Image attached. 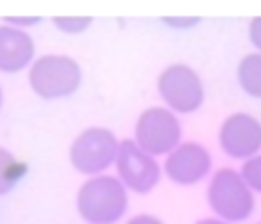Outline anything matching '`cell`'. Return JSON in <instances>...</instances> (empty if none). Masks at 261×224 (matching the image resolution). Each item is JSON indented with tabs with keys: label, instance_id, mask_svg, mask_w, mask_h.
<instances>
[{
	"label": "cell",
	"instance_id": "cell-16",
	"mask_svg": "<svg viewBox=\"0 0 261 224\" xmlns=\"http://www.w3.org/2000/svg\"><path fill=\"white\" fill-rule=\"evenodd\" d=\"M41 18L39 16H7L5 18V23L12 27H18V30H23V27H30V25H37Z\"/></svg>",
	"mask_w": 261,
	"mask_h": 224
},
{
	"label": "cell",
	"instance_id": "cell-21",
	"mask_svg": "<svg viewBox=\"0 0 261 224\" xmlns=\"http://www.w3.org/2000/svg\"><path fill=\"white\" fill-rule=\"evenodd\" d=\"M259 224H261V222H259Z\"/></svg>",
	"mask_w": 261,
	"mask_h": 224
},
{
	"label": "cell",
	"instance_id": "cell-10",
	"mask_svg": "<svg viewBox=\"0 0 261 224\" xmlns=\"http://www.w3.org/2000/svg\"><path fill=\"white\" fill-rule=\"evenodd\" d=\"M35 62V41L25 30L0 25V71L18 73Z\"/></svg>",
	"mask_w": 261,
	"mask_h": 224
},
{
	"label": "cell",
	"instance_id": "cell-19",
	"mask_svg": "<svg viewBox=\"0 0 261 224\" xmlns=\"http://www.w3.org/2000/svg\"><path fill=\"white\" fill-rule=\"evenodd\" d=\"M197 224H229V222H222V220H216V217H206V220H199Z\"/></svg>",
	"mask_w": 261,
	"mask_h": 224
},
{
	"label": "cell",
	"instance_id": "cell-14",
	"mask_svg": "<svg viewBox=\"0 0 261 224\" xmlns=\"http://www.w3.org/2000/svg\"><path fill=\"white\" fill-rule=\"evenodd\" d=\"M53 23L67 35H78V32H85L92 25L90 16H55Z\"/></svg>",
	"mask_w": 261,
	"mask_h": 224
},
{
	"label": "cell",
	"instance_id": "cell-15",
	"mask_svg": "<svg viewBox=\"0 0 261 224\" xmlns=\"http://www.w3.org/2000/svg\"><path fill=\"white\" fill-rule=\"evenodd\" d=\"M199 21H202V18H197V16H163L165 25L179 27V30H190V27L197 25Z\"/></svg>",
	"mask_w": 261,
	"mask_h": 224
},
{
	"label": "cell",
	"instance_id": "cell-1",
	"mask_svg": "<svg viewBox=\"0 0 261 224\" xmlns=\"http://www.w3.org/2000/svg\"><path fill=\"white\" fill-rule=\"evenodd\" d=\"M78 213L90 224H115L126 213L128 194L117 176H92L78 190Z\"/></svg>",
	"mask_w": 261,
	"mask_h": 224
},
{
	"label": "cell",
	"instance_id": "cell-11",
	"mask_svg": "<svg viewBox=\"0 0 261 224\" xmlns=\"http://www.w3.org/2000/svg\"><path fill=\"white\" fill-rule=\"evenodd\" d=\"M28 174V162L0 147V197L14 190Z\"/></svg>",
	"mask_w": 261,
	"mask_h": 224
},
{
	"label": "cell",
	"instance_id": "cell-8",
	"mask_svg": "<svg viewBox=\"0 0 261 224\" xmlns=\"http://www.w3.org/2000/svg\"><path fill=\"white\" fill-rule=\"evenodd\" d=\"M218 139L229 158L250 160L261 151V121L245 112H234L222 121Z\"/></svg>",
	"mask_w": 261,
	"mask_h": 224
},
{
	"label": "cell",
	"instance_id": "cell-4",
	"mask_svg": "<svg viewBox=\"0 0 261 224\" xmlns=\"http://www.w3.org/2000/svg\"><path fill=\"white\" fill-rule=\"evenodd\" d=\"M119 139L108 128H85L69 149L73 170L85 176H99L117 160Z\"/></svg>",
	"mask_w": 261,
	"mask_h": 224
},
{
	"label": "cell",
	"instance_id": "cell-17",
	"mask_svg": "<svg viewBox=\"0 0 261 224\" xmlns=\"http://www.w3.org/2000/svg\"><path fill=\"white\" fill-rule=\"evenodd\" d=\"M250 41L261 50V16L250 21Z\"/></svg>",
	"mask_w": 261,
	"mask_h": 224
},
{
	"label": "cell",
	"instance_id": "cell-9",
	"mask_svg": "<svg viewBox=\"0 0 261 224\" xmlns=\"http://www.w3.org/2000/svg\"><path fill=\"white\" fill-rule=\"evenodd\" d=\"M211 170V153L197 142H181L165 158V174L179 185H195Z\"/></svg>",
	"mask_w": 261,
	"mask_h": 224
},
{
	"label": "cell",
	"instance_id": "cell-13",
	"mask_svg": "<svg viewBox=\"0 0 261 224\" xmlns=\"http://www.w3.org/2000/svg\"><path fill=\"white\" fill-rule=\"evenodd\" d=\"M241 176H243V181L248 183V188L252 192H261V153L243 162Z\"/></svg>",
	"mask_w": 261,
	"mask_h": 224
},
{
	"label": "cell",
	"instance_id": "cell-2",
	"mask_svg": "<svg viewBox=\"0 0 261 224\" xmlns=\"http://www.w3.org/2000/svg\"><path fill=\"white\" fill-rule=\"evenodd\" d=\"M28 82L39 99H64L81 87L83 71L69 55H41L28 69Z\"/></svg>",
	"mask_w": 261,
	"mask_h": 224
},
{
	"label": "cell",
	"instance_id": "cell-7",
	"mask_svg": "<svg viewBox=\"0 0 261 224\" xmlns=\"http://www.w3.org/2000/svg\"><path fill=\"white\" fill-rule=\"evenodd\" d=\"M117 179L124 183V188L133 190L138 194H147L161 181V167L156 158L144 153L133 139H122L117 151Z\"/></svg>",
	"mask_w": 261,
	"mask_h": 224
},
{
	"label": "cell",
	"instance_id": "cell-3",
	"mask_svg": "<svg viewBox=\"0 0 261 224\" xmlns=\"http://www.w3.org/2000/svg\"><path fill=\"white\" fill-rule=\"evenodd\" d=\"M208 206L222 222H243L254 211V194L241 172L222 167L208 183Z\"/></svg>",
	"mask_w": 261,
	"mask_h": 224
},
{
	"label": "cell",
	"instance_id": "cell-6",
	"mask_svg": "<svg viewBox=\"0 0 261 224\" xmlns=\"http://www.w3.org/2000/svg\"><path fill=\"white\" fill-rule=\"evenodd\" d=\"M158 94L172 112L188 115L204 103V85L197 71L186 64H172L158 76Z\"/></svg>",
	"mask_w": 261,
	"mask_h": 224
},
{
	"label": "cell",
	"instance_id": "cell-20",
	"mask_svg": "<svg viewBox=\"0 0 261 224\" xmlns=\"http://www.w3.org/2000/svg\"><path fill=\"white\" fill-rule=\"evenodd\" d=\"M0 108H3V90H0Z\"/></svg>",
	"mask_w": 261,
	"mask_h": 224
},
{
	"label": "cell",
	"instance_id": "cell-5",
	"mask_svg": "<svg viewBox=\"0 0 261 224\" xmlns=\"http://www.w3.org/2000/svg\"><path fill=\"white\" fill-rule=\"evenodd\" d=\"M135 144L156 156H170L181 144V124L176 115L167 108H147L135 121Z\"/></svg>",
	"mask_w": 261,
	"mask_h": 224
},
{
	"label": "cell",
	"instance_id": "cell-18",
	"mask_svg": "<svg viewBox=\"0 0 261 224\" xmlns=\"http://www.w3.org/2000/svg\"><path fill=\"white\" fill-rule=\"evenodd\" d=\"M126 224H163V222L153 215H135V217H130Z\"/></svg>",
	"mask_w": 261,
	"mask_h": 224
},
{
	"label": "cell",
	"instance_id": "cell-12",
	"mask_svg": "<svg viewBox=\"0 0 261 224\" xmlns=\"http://www.w3.org/2000/svg\"><path fill=\"white\" fill-rule=\"evenodd\" d=\"M239 82L245 94L261 99V53H248L241 60Z\"/></svg>",
	"mask_w": 261,
	"mask_h": 224
}]
</instances>
